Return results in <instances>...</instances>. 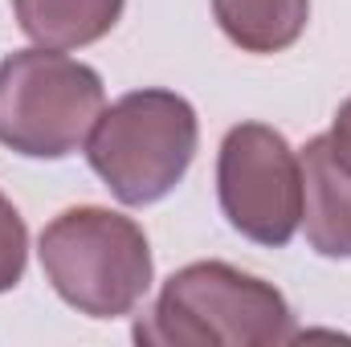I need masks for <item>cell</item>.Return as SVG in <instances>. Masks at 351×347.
Returning <instances> with one entry per match:
<instances>
[{
    "mask_svg": "<svg viewBox=\"0 0 351 347\" xmlns=\"http://www.w3.org/2000/svg\"><path fill=\"white\" fill-rule=\"evenodd\" d=\"M37 254L58 298L86 319L131 315L156 282L147 233L131 217L102 204L58 213L41 229Z\"/></svg>",
    "mask_w": 351,
    "mask_h": 347,
    "instance_id": "obj_2",
    "label": "cell"
},
{
    "mask_svg": "<svg viewBox=\"0 0 351 347\" xmlns=\"http://www.w3.org/2000/svg\"><path fill=\"white\" fill-rule=\"evenodd\" d=\"M106 106L98 70L62 49H16L0 62V143L25 160H66L86 147Z\"/></svg>",
    "mask_w": 351,
    "mask_h": 347,
    "instance_id": "obj_4",
    "label": "cell"
},
{
    "mask_svg": "<svg viewBox=\"0 0 351 347\" xmlns=\"http://www.w3.org/2000/svg\"><path fill=\"white\" fill-rule=\"evenodd\" d=\"M127 0H12V16L33 45L82 49L123 21Z\"/></svg>",
    "mask_w": 351,
    "mask_h": 347,
    "instance_id": "obj_7",
    "label": "cell"
},
{
    "mask_svg": "<svg viewBox=\"0 0 351 347\" xmlns=\"http://www.w3.org/2000/svg\"><path fill=\"white\" fill-rule=\"evenodd\" d=\"M143 347H278L298 339L286 294L229 261H192L135 323Z\"/></svg>",
    "mask_w": 351,
    "mask_h": 347,
    "instance_id": "obj_1",
    "label": "cell"
},
{
    "mask_svg": "<svg viewBox=\"0 0 351 347\" xmlns=\"http://www.w3.org/2000/svg\"><path fill=\"white\" fill-rule=\"evenodd\" d=\"M29 265V229L16 204L0 192V294H8Z\"/></svg>",
    "mask_w": 351,
    "mask_h": 347,
    "instance_id": "obj_9",
    "label": "cell"
},
{
    "mask_svg": "<svg viewBox=\"0 0 351 347\" xmlns=\"http://www.w3.org/2000/svg\"><path fill=\"white\" fill-rule=\"evenodd\" d=\"M200 143L196 110L176 90H131L102 106L86 139V160L127 208L160 204L188 176Z\"/></svg>",
    "mask_w": 351,
    "mask_h": 347,
    "instance_id": "obj_3",
    "label": "cell"
},
{
    "mask_svg": "<svg viewBox=\"0 0 351 347\" xmlns=\"http://www.w3.org/2000/svg\"><path fill=\"white\" fill-rule=\"evenodd\" d=\"M221 33L241 53H282L311 21V0H213Z\"/></svg>",
    "mask_w": 351,
    "mask_h": 347,
    "instance_id": "obj_8",
    "label": "cell"
},
{
    "mask_svg": "<svg viewBox=\"0 0 351 347\" xmlns=\"http://www.w3.org/2000/svg\"><path fill=\"white\" fill-rule=\"evenodd\" d=\"M302 229L319 258H351V172L335 160L327 135H315L302 156Z\"/></svg>",
    "mask_w": 351,
    "mask_h": 347,
    "instance_id": "obj_6",
    "label": "cell"
},
{
    "mask_svg": "<svg viewBox=\"0 0 351 347\" xmlns=\"http://www.w3.org/2000/svg\"><path fill=\"white\" fill-rule=\"evenodd\" d=\"M327 143H331L335 160H339V164L351 172V98H343V102H339L335 123H331V131H327Z\"/></svg>",
    "mask_w": 351,
    "mask_h": 347,
    "instance_id": "obj_10",
    "label": "cell"
},
{
    "mask_svg": "<svg viewBox=\"0 0 351 347\" xmlns=\"http://www.w3.org/2000/svg\"><path fill=\"white\" fill-rule=\"evenodd\" d=\"M217 200L245 241L290 246L302 225V164L286 135L265 123L229 127L217 152Z\"/></svg>",
    "mask_w": 351,
    "mask_h": 347,
    "instance_id": "obj_5",
    "label": "cell"
}]
</instances>
